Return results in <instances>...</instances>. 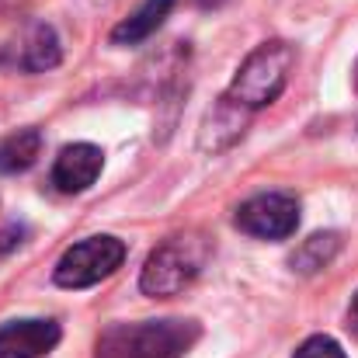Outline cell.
<instances>
[{
	"label": "cell",
	"instance_id": "5",
	"mask_svg": "<svg viewBox=\"0 0 358 358\" xmlns=\"http://www.w3.org/2000/svg\"><path fill=\"white\" fill-rule=\"evenodd\" d=\"M237 230L257 240H285L299 227V202L285 192H261L247 199L234 216Z\"/></svg>",
	"mask_w": 358,
	"mask_h": 358
},
{
	"label": "cell",
	"instance_id": "6",
	"mask_svg": "<svg viewBox=\"0 0 358 358\" xmlns=\"http://www.w3.org/2000/svg\"><path fill=\"white\" fill-rule=\"evenodd\" d=\"M7 49V63L17 66V70H28V73H42V70H52L59 63V38L49 24L42 21H31L24 24Z\"/></svg>",
	"mask_w": 358,
	"mask_h": 358
},
{
	"label": "cell",
	"instance_id": "8",
	"mask_svg": "<svg viewBox=\"0 0 358 358\" xmlns=\"http://www.w3.org/2000/svg\"><path fill=\"white\" fill-rule=\"evenodd\" d=\"M56 320H10L0 327V358H42L59 345Z\"/></svg>",
	"mask_w": 358,
	"mask_h": 358
},
{
	"label": "cell",
	"instance_id": "11",
	"mask_svg": "<svg viewBox=\"0 0 358 358\" xmlns=\"http://www.w3.org/2000/svg\"><path fill=\"white\" fill-rule=\"evenodd\" d=\"M42 153V132L38 129H17L0 143V174H21L28 171Z\"/></svg>",
	"mask_w": 358,
	"mask_h": 358
},
{
	"label": "cell",
	"instance_id": "2",
	"mask_svg": "<svg viewBox=\"0 0 358 358\" xmlns=\"http://www.w3.org/2000/svg\"><path fill=\"white\" fill-rule=\"evenodd\" d=\"M209 257H213V243L202 234H178L164 240L160 247H153V254L139 271V289L153 299H171L202 275Z\"/></svg>",
	"mask_w": 358,
	"mask_h": 358
},
{
	"label": "cell",
	"instance_id": "4",
	"mask_svg": "<svg viewBox=\"0 0 358 358\" xmlns=\"http://www.w3.org/2000/svg\"><path fill=\"white\" fill-rule=\"evenodd\" d=\"M125 261V243L119 237H108V234H98V237H87L80 243H73L59 261H56V285L63 289H91L98 285L101 278L115 275Z\"/></svg>",
	"mask_w": 358,
	"mask_h": 358
},
{
	"label": "cell",
	"instance_id": "3",
	"mask_svg": "<svg viewBox=\"0 0 358 358\" xmlns=\"http://www.w3.org/2000/svg\"><path fill=\"white\" fill-rule=\"evenodd\" d=\"M296 66V49L289 42H261L234 73L230 87L223 98H230L234 105L247 108V112H257L264 105H271L285 84H289V73Z\"/></svg>",
	"mask_w": 358,
	"mask_h": 358
},
{
	"label": "cell",
	"instance_id": "10",
	"mask_svg": "<svg viewBox=\"0 0 358 358\" xmlns=\"http://www.w3.org/2000/svg\"><path fill=\"white\" fill-rule=\"evenodd\" d=\"M243 119H247V108L234 105L230 98H220V105L209 112V119L202 125V146H206V150H223V146H230L234 139L243 136Z\"/></svg>",
	"mask_w": 358,
	"mask_h": 358
},
{
	"label": "cell",
	"instance_id": "12",
	"mask_svg": "<svg viewBox=\"0 0 358 358\" xmlns=\"http://www.w3.org/2000/svg\"><path fill=\"white\" fill-rule=\"evenodd\" d=\"M338 250H341V237L338 234H313V237H306L296 247V254L289 257V264L299 275H313V271L327 268Z\"/></svg>",
	"mask_w": 358,
	"mask_h": 358
},
{
	"label": "cell",
	"instance_id": "13",
	"mask_svg": "<svg viewBox=\"0 0 358 358\" xmlns=\"http://www.w3.org/2000/svg\"><path fill=\"white\" fill-rule=\"evenodd\" d=\"M292 358H348V355H345V348H341L334 338H327V334H313V338H306V341L296 348V355Z\"/></svg>",
	"mask_w": 358,
	"mask_h": 358
},
{
	"label": "cell",
	"instance_id": "16",
	"mask_svg": "<svg viewBox=\"0 0 358 358\" xmlns=\"http://www.w3.org/2000/svg\"><path fill=\"white\" fill-rule=\"evenodd\" d=\"M355 87H358V63H355Z\"/></svg>",
	"mask_w": 358,
	"mask_h": 358
},
{
	"label": "cell",
	"instance_id": "1",
	"mask_svg": "<svg viewBox=\"0 0 358 358\" xmlns=\"http://www.w3.org/2000/svg\"><path fill=\"white\" fill-rule=\"evenodd\" d=\"M199 341L195 320L115 324L98 338L94 358H181Z\"/></svg>",
	"mask_w": 358,
	"mask_h": 358
},
{
	"label": "cell",
	"instance_id": "14",
	"mask_svg": "<svg viewBox=\"0 0 358 358\" xmlns=\"http://www.w3.org/2000/svg\"><path fill=\"white\" fill-rule=\"evenodd\" d=\"M348 331L352 338H358V292L352 296V306H348Z\"/></svg>",
	"mask_w": 358,
	"mask_h": 358
},
{
	"label": "cell",
	"instance_id": "15",
	"mask_svg": "<svg viewBox=\"0 0 358 358\" xmlns=\"http://www.w3.org/2000/svg\"><path fill=\"white\" fill-rule=\"evenodd\" d=\"M28 0H0V14H10V10H21Z\"/></svg>",
	"mask_w": 358,
	"mask_h": 358
},
{
	"label": "cell",
	"instance_id": "7",
	"mask_svg": "<svg viewBox=\"0 0 358 358\" xmlns=\"http://www.w3.org/2000/svg\"><path fill=\"white\" fill-rule=\"evenodd\" d=\"M105 167V153L94 146V143H73V146H63L56 164H52V185L66 195H77V192H87L98 174Z\"/></svg>",
	"mask_w": 358,
	"mask_h": 358
},
{
	"label": "cell",
	"instance_id": "9",
	"mask_svg": "<svg viewBox=\"0 0 358 358\" xmlns=\"http://www.w3.org/2000/svg\"><path fill=\"white\" fill-rule=\"evenodd\" d=\"M171 10H174V0H146L143 7H136L125 21H119L112 28V42L115 45H139V42H146L171 17Z\"/></svg>",
	"mask_w": 358,
	"mask_h": 358
}]
</instances>
